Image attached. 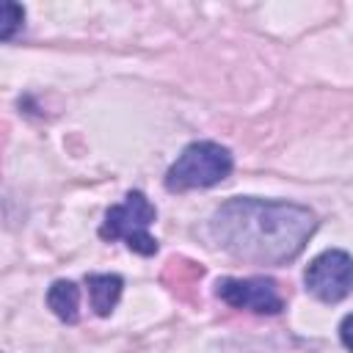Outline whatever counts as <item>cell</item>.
<instances>
[{
  "label": "cell",
  "mask_w": 353,
  "mask_h": 353,
  "mask_svg": "<svg viewBox=\"0 0 353 353\" xmlns=\"http://www.w3.org/2000/svg\"><path fill=\"white\" fill-rule=\"evenodd\" d=\"M215 295L229 303L232 309H245L254 314H279L284 309V298L279 292V284L265 276L254 279H218L215 281Z\"/></svg>",
  "instance_id": "5"
},
{
  "label": "cell",
  "mask_w": 353,
  "mask_h": 353,
  "mask_svg": "<svg viewBox=\"0 0 353 353\" xmlns=\"http://www.w3.org/2000/svg\"><path fill=\"white\" fill-rule=\"evenodd\" d=\"M204 276V268L190 262V259H182V256H174L165 262V270H163V281L185 301H196V287H199V279Z\"/></svg>",
  "instance_id": "6"
},
{
  "label": "cell",
  "mask_w": 353,
  "mask_h": 353,
  "mask_svg": "<svg viewBox=\"0 0 353 353\" xmlns=\"http://www.w3.org/2000/svg\"><path fill=\"white\" fill-rule=\"evenodd\" d=\"M339 339H342V345H345L347 350H353V314H347V317L342 320V325H339Z\"/></svg>",
  "instance_id": "10"
},
{
  "label": "cell",
  "mask_w": 353,
  "mask_h": 353,
  "mask_svg": "<svg viewBox=\"0 0 353 353\" xmlns=\"http://www.w3.org/2000/svg\"><path fill=\"white\" fill-rule=\"evenodd\" d=\"M85 284H88V298H91V309L99 314V317H108L119 298H121V276L116 273H91L85 276Z\"/></svg>",
  "instance_id": "7"
},
{
  "label": "cell",
  "mask_w": 353,
  "mask_h": 353,
  "mask_svg": "<svg viewBox=\"0 0 353 353\" xmlns=\"http://www.w3.org/2000/svg\"><path fill=\"white\" fill-rule=\"evenodd\" d=\"M306 290L320 298L323 303H336L342 298L350 295L353 290V259L350 254L339 251V248H328L323 254H317L306 273H303Z\"/></svg>",
  "instance_id": "4"
},
{
  "label": "cell",
  "mask_w": 353,
  "mask_h": 353,
  "mask_svg": "<svg viewBox=\"0 0 353 353\" xmlns=\"http://www.w3.org/2000/svg\"><path fill=\"white\" fill-rule=\"evenodd\" d=\"M317 229L309 207L265 199H232L210 218L215 245L256 265H284L295 259Z\"/></svg>",
  "instance_id": "1"
},
{
  "label": "cell",
  "mask_w": 353,
  "mask_h": 353,
  "mask_svg": "<svg viewBox=\"0 0 353 353\" xmlns=\"http://www.w3.org/2000/svg\"><path fill=\"white\" fill-rule=\"evenodd\" d=\"M157 210L154 204L141 193L130 190L121 204H113L105 212V221L99 226L102 240H124V245L141 256H152L157 251V240L149 234V226L154 223Z\"/></svg>",
  "instance_id": "3"
},
{
  "label": "cell",
  "mask_w": 353,
  "mask_h": 353,
  "mask_svg": "<svg viewBox=\"0 0 353 353\" xmlns=\"http://www.w3.org/2000/svg\"><path fill=\"white\" fill-rule=\"evenodd\" d=\"M22 19H25L22 6H17V3H3V25H0V36L8 41V39L14 36V30L22 25Z\"/></svg>",
  "instance_id": "9"
},
{
  "label": "cell",
  "mask_w": 353,
  "mask_h": 353,
  "mask_svg": "<svg viewBox=\"0 0 353 353\" xmlns=\"http://www.w3.org/2000/svg\"><path fill=\"white\" fill-rule=\"evenodd\" d=\"M232 154L215 141H193L182 149L176 163L165 171V188L174 193L210 188L232 174Z\"/></svg>",
  "instance_id": "2"
},
{
  "label": "cell",
  "mask_w": 353,
  "mask_h": 353,
  "mask_svg": "<svg viewBox=\"0 0 353 353\" xmlns=\"http://www.w3.org/2000/svg\"><path fill=\"white\" fill-rule=\"evenodd\" d=\"M47 306L52 309V314L63 323H77V306H80V290L74 281H55L47 290Z\"/></svg>",
  "instance_id": "8"
}]
</instances>
